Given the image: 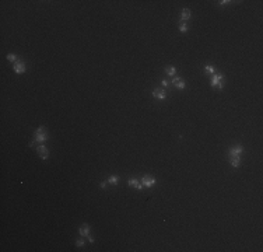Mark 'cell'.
<instances>
[{
  "instance_id": "277c9868",
  "label": "cell",
  "mask_w": 263,
  "mask_h": 252,
  "mask_svg": "<svg viewBox=\"0 0 263 252\" xmlns=\"http://www.w3.org/2000/svg\"><path fill=\"white\" fill-rule=\"evenodd\" d=\"M37 151H38V154H39V157L42 158V160H46V158L49 157V151H48V149L43 146V143H41V144L37 146Z\"/></svg>"
},
{
  "instance_id": "ba28073f",
  "label": "cell",
  "mask_w": 263,
  "mask_h": 252,
  "mask_svg": "<svg viewBox=\"0 0 263 252\" xmlns=\"http://www.w3.org/2000/svg\"><path fill=\"white\" fill-rule=\"evenodd\" d=\"M172 83H174V84H175V86L178 87L179 90H184L185 86H186L184 80L181 79V77H176V76H174V77H172Z\"/></svg>"
},
{
  "instance_id": "4fadbf2b",
  "label": "cell",
  "mask_w": 263,
  "mask_h": 252,
  "mask_svg": "<svg viewBox=\"0 0 263 252\" xmlns=\"http://www.w3.org/2000/svg\"><path fill=\"white\" fill-rule=\"evenodd\" d=\"M118 181H119V177L118 175H112V177H109L108 178V183H111V185H116L118 183Z\"/></svg>"
},
{
  "instance_id": "52a82bcc",
  "label": "cell",
  "mask_w": 263,
  "mask_h": 252,
  "mask_svg": "<svg viewBox=\"0 0 263 252\" xmlns=\"http://www.w3.org/2000/svg\"><path fill=\"white\" fill-rule=\"evenodd\" d=\"M14 71H16L17 74H23L25 71V63L24 62H16L14 63Z\"/></svg>"
},
{
  "instance_id": "ac0fdd59",
  "label": "cell",
  "mask_w": 263,
  "mask_h": 252,
  "mask_svg": "<svg viewBox=\"0 0 263 252\" xmlns=\"http://www.w3.org/2000/svg\"><path fill=\"white\" fill-rule=\"evenodd\" d=\"M161 83H162V87H168V84H169V83H168V80H162V81H161Z\"/></svg>"
},
{
  "instance_id": "5b68a950",
  "label": "cell",
  "mask_w": 263,
  "mask_h": 252,
  "mask_svg": "<svg viewBox=\"0 0 263 252\" xmlns=\"http://www.w3.org/2000/svg\"><path fill=\"white\" fill-rule=\"evenodd\" d=\"M153 95L158 100H165L167 98V94H165V90L164 88H154L153 90Z\"/></svg>"
},
{
  "instance_id": "ffe728a7",
  "label": "cell",
  "mask_w": 263,
  "mask_h": 252,
  "mask_svg": "<svg viewBox=\"0 0 263 252\" xmlns=\"http://www.w3.org/2000/svg\"><path fill=\"white\" fill-rule=\"evenodd\" d=\"M220 3H221V4H228V3H231V1H230V0H224V1H220Z\"/></svg>"
},
{
  "instance_id": "2e32d148",
  "label": "cell",
  "mask_w": 263,
  "mask_h": 252,
  "mask_svg": "<svg viewBox=\"0 0 263 252\" xmlns=\"http://www.w3.org/2000/svg\"><path fill=\"white\" fill-rule=\"evenodd\" d=\"M17 59V55H14V53H8L7 55V60L8 62H14Z\"/></svg>"
},
{
  "instance_id": "9c48e42d",
  "label": "cell",
  "mask_w": 263,
  "mask_h": 252,
  "mask_svg": "<svg viewBox=\"0 0 263 252\" xmlns=\"http://www.w3.org/2000/svg\"><path fill=\"white\" fill-rule=\"evenodd\" d=\"M79 233H80V235H81V237L90 235V227H88V224H83V226L80 227Z\"/></svg>"
},
{
  "instance_id": "6da1fadb",
  "label": "cell",
  "mask_w": 263,
  "mask_h": 252,
  "mask_svg": "<svg viewBox=\"0 0 263 252\" xmlns=\"http://www.w3.org/2000/svg\"><path fill=\"white\" fill-rule=\"evenodd\" d=\"M244 153V147L242 146H235L230 150V161H231V165L232 167H239L241 164V156Z\"/></svg>"
},
{
  "instance_id": "e0dca14e",
  "label": "cell",
  "mask_w": 263,
  "mask_h": 252,
  "mask_svg": "<svg viewBox=\"0 0 263 252\" xmlns=\"http://www.w3.org/2000/svg\"><path fill=\"white\" fill-rule=\"evenodd\" d=\"M84 245V240H79L77 242H76V246H79V248H81Z\"/></svg>"
},
{
  "instance_id": "5bb4252c",
  "label": "cell",
  "mask_w": 263,
  "mask_h": 252,
  "mask_svg": "<svg viewBox=\"0 0 263 252\" xmlns=\"http://www.w3.org/2000/svg\"><path fill=\"white\" fill-rule=\"evenodd\" d=\"M204 71H206L207 74H214V66L206 64V66H204Z\"/></svg>"
},
{
  "instance_id": "7c38bea8",
  "label": "cell",
  "mask_w": 263,
  "mask_h": 252,
  "mask_svg": "<svg viewBox=\"0 0 263 252\" xmlns=\"http://www.w3.org/2000/svg\"><path fill=\"white\" fill-rule=\"evenodd\" d=\"M165 73L174 77V76L176 74V69L174 67V66H167V67H165Z\"/></svg>"
},
{
  "instance_id": "9a60e30c",
  "label": "cell",
  "mask_w": 263,
  "mask_h": 252,
  "mask_svg": "<svg viewBox=\"0 0 263 252\" xmlns=\"http://www.w3.org/2000/svg\"><path fill=\"white\" fill-rule=\"evenodd\" d=\"M179 31H181V32H186V31H188V24L185 23V21H181V24H179Z\"/></svg>"
},
{
  "instance_id": "d6986e66",
  "label": "cell",
  "mask_w": 263,
  "mask_h": 252,
  "mask_svg": "<svg viewBox=\"0 0 263 252\" xmlns=\"http://www.w3.org/2000/svg\"><path fill=\"white\" fill-rule=\"evenodd\" d=\"M87 238H88V241H90V242H94V238H92L91 235H87Z\"/></svg>"
},
{
  "instance_id": "44dd1931",
  "label": "cell",
  "mask_w": 263,
  "mask_h": 252,
  "mask_svg": "<svg viewBox=\"0 0 263 252\" xmlns=\"http://www.w3.org/2000/svg\"><path fill=\"white\" fill-rule=\"evenodd\" d=\"M106 186V181H102L101 182V188H105Z\"/></svg>"
},
{
  "instance_id": "3957f363",
  "label": "cell",
  "mask_w": 263,
  "mask_h": 252,
  "mask_svg": "<svg viewBox=\"0 0 263 252\" xmlns=\"http://www.w3.org/2000/svg\"><path fill=\"white\" fill-rule=\"evenodd\" d=\"M142 185H143V188H151L155 185V178L151 177V175H144L143 178H142Z\"/></svg>"
},
{
  "instance_id": "30bf717a",
  "label": "cell",
  "mask_w": 263,
  "mask_h": 252,
  "mask_svg": "<svg viewBox=\"0 0 263 252\" xmlns=\"http://www.w3.org/2000/svg\"><path fill=\"white\" fill-rule=\"evenodd\" d=\"M128 183H129V186H135V188H136V189H139V190H140V189H143V185H142V182H139L137 179H135V178H133V179H129Z\"/></svg>"
},
{
  "instance_id": "7a4b0ae2",
  "label": "cell",
  "mask_w": 263,
  "mask_h": 252,
  "mask_svg": "<svg viewBox=\"0 0 263 252\" xmlns=\"http://www.w3.org/2000/svg\"><path fill=\"white\" fill-rule=\"evenodd\" d=\"M34 140L37 143H43L48 140V132H46V129L43 127V126H41V127H38L35 132H34Z\"/></svg>"
},
{
  "instance_id": "8fae6325",
  "label": "cell",
  "mask_w": 263,
  "mask_h": 252,
  "mask_svg": "<svg viewBox=\"0 0 263 252\" xmlns=\"http://www.w3.org/2000/svg\"><path fill=\"white\" fill-rule=\"evenodd\" d=\"M189 18H191V10L189 8H184L182 10V16H181V21H185L186 23Z\"/></svg>"
},
{
  "instance_id": "8992f818",
  "label": "cell",
  "mask_w": 263,
  "mask_h": 252,
  "mask_svg": "<svg viewBox=\"0 0 263 252\" xmlns=\"http://www.w3.org/2000/svg\"><path fill=\"white\" fill-rule=\"evenodd\" d=\"M223 80H224L223 74H214L213 79H211V81H210V84H211V87H218L221 83H223Z\"/></svg>"
}]
</instances>
